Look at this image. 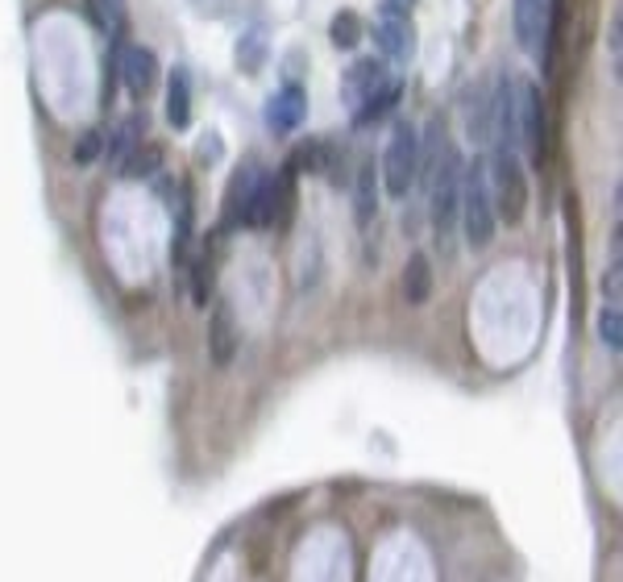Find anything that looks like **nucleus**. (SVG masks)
Wrapping results in <instances>:
<instances>
[{
  "label": "nucleus",
  "instance_id": "nucleus-1",
  "mask_svg": "<svg viewBox=\"0 0 623 582\" xmlns=\"http://www.w3.org/2000/svg\"><path fill=\"white\" fill-rule=\"evenodd\" d=\"M483 175H486V191H490V205H495V221H503L508 230H515L528 212V179H524V166L511 150H490L483 159Z\"/></svg>",
  "mask_w": 623,
  "mask_h": 582
},
{
  "label": "nucleus",
  "instance_id": "nucleus-2",
  "mask_svg": "<svg viewBox=\"0 0 623 582\" xmlns=\"http://www.w3.org/2000/svg\"><path fill=\"white\" fill-rule=\"evenodd\" d=\"M458 216H462V230L470 250H483L495 242V205H490V191H486V175H483V159L474 166L462 171V196H458Z\"/></svg>",
  "mask_w": 623,
  "mask_h": 582
},
{
  "label": "nucleus",
  "instance_id": "nucleus-3",
  "mask_svg": "<svg viewBox=\"0 0 623 582\" xmlns=\"http://www.w3.org/2000/svg\"><path fill=\"white\" fill-rule=\"evenodd\" d=\"M415 179H420V134H415V125L399 121L383 150V187L391 200H403L415 187Z\"/></svg>",
  "mask_w": 623,
  "mask_h": 582
},
{
  "label": "nucleus",
  "instance_id": "nucleus-4",
  "mask_svg": "<svg viewBox=\"0 0 623 582\" xmlns=\"http://www.w3.org/2000/svg\"><path fill=\"white\" fill-rule=\"evenodd\" d=\"M511 17H515V42L528 54H545L553 38V9L549 0H511Z\"/></svg>",
  "mask_w": 623,
  "mask_h": 582
},
{
  "label": "nucleus",
  "instance_id": "nucleus-5",
  "mask_svg": "<svg viewBox=\"0 0 623 582\" xmlns=\"http://www.w3.org/2000/svg\"><path fill=\"white\" fill-rule=\"evenodd\" d=\"M465 125L474 141L495 146V129H499V88L490 79H478L470 92H465Z\"/></svg>",
  "mask_w": 623,
  "mask_h": 582
},
{
  "label": "nucleus",
  "instance_id": "nucleus-6",
  "mask_svg": "<svg viewBox=\"0 0 623 582\" xmlns=\"http://www.w3.org/2000/svg\"><path fill=\"white\" fill-rule=\"evenodd\" d=\"M262 184V171L254 163L237 166L229 179V191H225V212H221V221H225V230H241V225H250V205H254V191Z\"/></svg>",
  "mask_w": 623,
  "mask_h": 582
},
{
  "label": "nucleus",
  "instance_id": "nucleus-7",
  "mask_svg": "<svg viewBox=\"0 0 623 582\" xmlns=\"http://www.w3.org/2000/svg\"><path fill=\"white\" fill-rule=\"evenodd\" d=\"M387 84V67H383V59H358L353 67L346 71V84H341V96H346V104L358 113L362 104H366L370 96L378 92Z\"/></svg>",
  "mask_w": 623,
  "mask_h": 582
},
{
  "label": "nucleus",
  "instance_id": "nucleus-8",
  "mask_svg": "<svg viewBox=\"0 0 623 582\" xmlns=\"http://www.w3.org/2000/svg\"><path fill=\"white\" fill-rule=\"evenodd\" d=\"M303 116H308V96H303V88H296V84L278 88V92L266 100V129H271V134H291L296 125H303Z\"/></svg>",
  "mask_w": 623,
  "mask_h": 582
},
{
  "label": "nucleus",
  "instance_id": "nucleus-9",
  "mask_svg": "<svg viewBox=\"0 0 623 582\" xmlns=\"http://www.w3.org/2000/svg\"><path fill=\"white\" fill-rule=\"evenodd\" d=\"M116 67H121V79H125V88H129L134 96H146L154 84H159V59H154V50L121 47Z\"/></svg>",
  "mask_w": 623,
  "mask_h": 582
},
{
  "label": "nucleus",
  "instance_id": "nucleus-10",
  "mask_svg": "<svg viewBox=\"0 0 623 582\" xmlns=\"http://www.w3.org/2000/svg\"><path fill=\"white\" fill-rule=\"evenodd\" d=\"M374 42L383 50V59L408 63L415 54V25L412 17H378L374 22Z\"/></svg>",
  "mask_w": 623,
  "mask_h": 582
},
{
  "label": "nucleus",
  "instance_id": "nucleus-11",
  "mask_svg": "<svg viewBox=\"0 0 623 582\" xmlns=\"http://www.w3.org/2000/svg\"><path fill=\"white\" fill-rule=\"evenodd\" d=\"M208 349H212V362L216 367H229L237 358V325H233L229 304H216L212 308V321H208Z\"/></svg>",
  "mask_w": 623,
  "mask_h": 582
},
{
  "label": "nucleus",
  "instance_id": "nucleus-12",
  "mask_svg": "<svg viewBox=\"0 0 623 582\" xmlns=\"http://www.w3.org/2000/svg\"><path fill=\"white\" fill-rule=\"evenodd\" d=\"M166 125L175 134H184L191 125V75L184 67H175L166 79Z\"/></svg>",
  "mask_w": 623,
  "mask_h": 582
},
{
  "label": "nucleus",
  "instance_id": "nucleus-13",
  "mask_svg": "<svg viewBox=\"0 0 623 582\" xmlns=\"http://www.w3.org/2000/svg\"><path fill=\"white\" fill-rule=\"evenodd\" d=\"M296 212V171H278L271 175V230H287Z\"/></svg>",
  "mask_w": 623,
  "mask_h": 582
},
{
  "label": "nucleus",
  "instance_id": "nucleus-14",
  "mask_svg": "<svg viewBox=\"0 0 623 582\" xmlns=\"http://www.w3.org/2000/svg\"><path fill=\"white\" fill-rule=\"evenodd\" d=\"M428 296H433V262L424 255H412L403 267V300L424 304Z\"/></svg>",
  "mask_w": 623,
  "mask_h": 582
},
{
  "label": "nucleus",
  "instance_id": "nucleus-15",
  "mask_svg": "<svg viewBox=\"0 0 623 582\" xmlns=\"http://www.w3.org/2000/svg\"><path fill=\"white\" fill-rule=\"evenodd\" d=\"M271 59V47H266V29H246L241 38H237V67L246 71V75H258L262 63Z\"/></svg>",
  "mask_w": 623,
  "mask_h": 582
},
{
  "label": "nucleus",
  "instance_id": "nucleus-16",
  "mask_svg": "<svg viewBox=\"0 0 623 582\" xmlns=\"http://www.w3.org/2000/svg\"><path fill=\"white\" fill-rule=\"evenodd\" d=\"M141 129H146V116H138V113L125 116V121L116 125V138L109 141V159H113L116 166L125 163V159L141 146Z\"/></svg>",
  "mask_w": 623,
  "mask_h": 582
},
{
  "label": "nucleus",
  "instance_id": "nucleus-17",
  "mask_svg": "<svg viewBox=\"0 0 623 582\" xmlns=\"http://www.w3.org/2000/svg\"><path fill=\"white\" fill-rule=\"evenodd\" d=\"M399 92H403V84H399V79H387V84H383V88H378V92L370 96L366 104H362V109L353 113V121H358V125H370V121L387 116V113L395 109V104H399Z\"/></svg>",
  "mask_w": 623,
  "mask_h": 582
},
{
  "label": "nucleus",
  "instance_id": "nucleus-18",
  "mask_svg": "<svg viewBox=\"0 0 623 582\" xmlns=\"http://www.w3.org/2000/svg\"><path fill=\"white\" fill-rule=\"evenodd\" d=\"M362 17L353 13V9H341L337 17H333V25H328V38H333V47H341V50H353L358 42H362Z\"/></svg>",
  "mask_w": 623,
  "mask_h": 582
},
{
  "label": "nucleus",
  "instance_id": "nucleus-19",
  "mask_svg": "<svg viewBox=\"0 0 623 582\" xmlns=\"http://www.w3.org/2000/svg\"><path fill=\"white\" fill-rule=\"evenodd\" d=\"M353 205H358V221L370 225L374 212H378V196H374V166H362L358 175V191H353Z\"/></svg>",
  "mask_w": 623,
  "mask_h": 582
},
{
  "label": "nucleus",
  "instance_id": "nucleus-20",
  "mask_svg": "<svg viewBox=\"0 0 623 582\" xmlns=\"http://www.w3.org/2000/svg\"><path fill=\"white\" fill-rule=\"evenodd\" d=\"M599 342L611 354H620L623 349V317H620V304H607L599 312Z\"/></svg>",
  "mask_w": 623,
  "mask_h": 582
},
{
  "label": "nucleus",
  "instance_id": "nucleus-21",
  "mask_svg": "<svg viewBox=\"0 0 623 582\" xmlns=\"http://www.w3.org/2000/svg\"><path fill=\"white\" fill-rule=\"evenodd\" d=\"M328 163V141H303L291 154V171H324Z\"/></svg>",
  "mask_w": 623,
  "mask_h": 582
},
{
  "label": "nucleus",
  "instance_id": "nucleus-22",
  "mask_svg": "<svg viewBox=\"0 0 623 582\" xmlns=\"http://www.w3.org/2000/svg\"><path fill=\"white\" fill-rule=\"evenodd\" d=\"M92 13L100 29H113L116 38H121V29H125V0H92Z\"/></svg>",
  "mask_w": 623,
  "mask_h": 582
},
{
  "label": "nucleus",
  "instance_id": "nucleus-23",
  "mask_svg": "<svg viewBox=\"0 0 623 582\" xmlns=\"http://www.w3.org/2000/svg\"><path fill=\"white\" fill-rule=\"evenodd\" d=\"M100 146H104V141H100V134H84V138L75 141V163H79V166L96 163V159H100Z\"/></svg>",
  "mask_w": 623,
  "mask_h": 582
},
{
  "label": "nucleus",
  "instance_id": "nucleus-24",
  "mask_svg": "<svg viewBox=\"0 0 623 582\" xmlns=\"http://www.w3.org/2000/svg\"><path fill=\"white\" fill-rule=\"evenodd\" d=\"M420 0H383V17H412Z\"/></svg>",
  "mask_w": 623,
  "mask_h": 582
}]
</instances>
